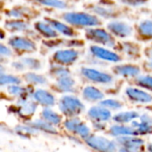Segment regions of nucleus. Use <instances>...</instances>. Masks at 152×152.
I'll use <instances>...</instances> for the list:
<instances>
[{
  "mask_svg": "<svg viewBox=\"0 0 152 152\" xmlns=\"http://www.w3.org/2000/svg\"><path fill=\"white\" fill-rule=\"evenodd\" d=\"M63 20L71 25L79 27H96L101 24V20L96 16L86 12H66L63 14Z\"/></svg>",
  "mask_w": 152,
  "mask_h": 152,
  "instance_id": "1",
  "label": "nucleus"
},
{
  "mask_svg": "<svg viewBox=\"0 0 152 152\" xmlns=\"http://www.w3.org/2000/svg\"><path fill=\"white\" fill-rule=\"evenodd\" d=\"M60 110L67 117H77L85 110L84 104L74 95H64L59 102Z\"/></svg>",
  "mask_w": 152,
  "mask_h": 152,
  "instance_id": "2",
  "label": "nucleus"
},
{
  "mask_svg": "<svg viewBox=\"0 0 152 152\" xmlns=\"http://www.w3.org/2000/svg\"><path fill=\"white\" fill-rule=\"evenodd\" d=\"M86 142L90 148L101 151H115L118 150V146L117 142L110 141L102 136H96L91 134L86 139Z\"/></svg>",
  "mask_w": 152,
  "mask_h": 152,
  "instance_id": "3",
  "label": "nucleus"
},
{
  "mask_svg": "<svg viewBox=\"0 0 152 152\" xmlns=\"http://www.w3.org/2000/svg\"><path fill=\"white\" fill-rule=\"evenodd\" d=\"M86 37L88 40L107 45L108 47H114L116 45L111 34L102 28H88L86 31Z\"/></svg>",
  "mask_w": 152,
  "mask_h": 152,
  "instance_id": "4",
  "label": "nucleus"
},
{
  "mask_svg": "<svg viewBox=\"0 0 152 152\" xmlns=\"http://www.w3.org/2000/svg\"><path fill=\"white\" fill-rule=\"evenodd\" d=\"M64 126L69 132L78 135L82 139H86L90 135L89 127L77 117H72L64 122Z\"/></svg>",
  "mask_w": 152,
  "mask_h": 152,
  "instance_id": "5",
  "label": "nucleus"
},
{
  "mask_svg": "<svg viewBox=\"0 0 152 152\" xmlns=\"http://www.w3.org/2000/svg\"><path fill=\"white\" fill-rule=\"evenodd\" d=\"M118 145L121 148L119 151H141L143 147L144 142L143 140L135 137L134 135H125L118 136L116 140Z\"/></svg>",
  "mask_w": 152,
  "mask_h": 152,
  "instance_id": "6",
  "label": "nucleus"
},
{
  "mask_svg": "<svg viewBox=\"0 0 152 152\" xmlns=\"http://www.w3.org/2000/svg\"><path fill=\"white\" fill-rule=\"evenodd\" d=\"M81 74L88 80L94 83H97V84L108 85V84H111L113 81V78L110 74L97 70L95 69H90V68H86V67L82 68Z\"/></svg>",
  "mask_w": 152,
  "mask_h": 152,
  "instance_id": "7",
  "label": "nucleus"
},
{
  "mask_svg": "<svg viewBox=\"0 0 152 152\" xmlns=\"http://www.w3.org/2000/svg\"><path fill=\"white\" fill-rule=\"evenodd\" d=\"M37 110V104L31 101H28L27 98L19 99L16 106L14 107V113L20 118H28L32 116Z\"/></svg>",
  "mask_w": 152,
  "mask_h": 152,
  "instance_id": "8",
  "label": "nucleus"
},
{
  "mask_svg": "<svg viewBox=\"0 0 152 152\" xmlns=\"http://www.w3.org/2000/svg\"><path fill=\"white\" fill-rule=\"evenodd\" d=\"M90 53L94 57L102 61H110V62H118L121 61V58L118 53L103 47L93 45L90 47Z\"/></svg>",
  "mask_w": 152,
  "mask_h": 152,
  "instance_id": "9",
  "label": "nucleus"
},
{
  "mask_svg": "<svg viewBox=\"0 0 152 152\" xmlns=\"http://www.w3.org/2000/svg\"><path fill=\"white\" fill-rule=\"evenodd\" d=\"M8 43L12 48L20 52H33L37 49L33 41L22 37H12Z\"/></svg>",
  "mask_w": 152,
  "mask_h": 152,
  "instance_id": "10",
  "label": "nucleus"
},
{
  "mask_svg": "<svg viewBox=\"0 0 152 152\" xmlns=\"http://www.w3.org/2000/svg\"><path fill=\"white\" fill-rule=\"evenodd\" d=\"M78 58V52L73 49L59 50L54 53L53 60L61 65H69L75 62Z\"/></svg>",
  "mask_w": 152,
  "mask_h": 152,
  "instance_id": "11",
  "label": "nucleus"
},
{
  "mask_svg": "<svg viewBox=\"0 0 152 152\" xmlns=\"http://www.w3.org/2000/svg\"><path fill=\"white\" fill-rule=\"evenodd\" d=\"M108 29L117 37H126L132 35L133 28L130 25L121 21H112L108 24Z\"/></svg>",
  "mask_w": 152,
  "mask_h": 152,
  "instance_id": "12",
  "label": "nucleus"
},
{
  "mask_svg": "<svg viewBox=\"0 0 152 152\" xmlns=\"http://www.w3.org/2000/svg\"><path fill=\"white\" fill-rule=\"evenodd\" d=\"M126 96L134 102H138V103H150L152 102V96L141 90V89H137V88H134V87H128L126 90Z\"/></svg>",
  "mask_w": 152,
  "mask_h": 152,
  "instance_id": "13",
  "label": "nucleus"
},
{
  "mask_svg": "<svg viewBox=\"0 0 152 152\" xmlns=\"http://www.w3.org/2000/svg\"><path fill=\"white\" fill-rule=\"evenodd\" d=\"M132 126L136 129L138 134H148L152 133V117L144 114L140 116L139 121H133Z\"/></svg>",
  "mask_w": 152,
  "mask_h": 152,
  "instance_id": "14",
  "label": "nucleus"
},
{
  "mask_svg": "<svg viewBox=\"0 0 152 152\" xmlns=\"http://www.w3.org/2000/svg\"><path fill=\"white\" fill-rule=\"evenodd\" d=\"M88 117L94 121L105 122L111 118V113L109 109L100 105L92 107L88 111Z\"/></svg>",
  "mask_w": 152,
  "mask_h": 152,
  "instance_id": "15",
  "label": "nucleus"
},
{
  "mask_svg": "<svg viewBox=\"0 0 152 152\" xmlns=\"http://www.w3.org/2000/svg\"><path fill=\"white\" fill-rule=\"evenodd\" d=\"M32 95L34 100L41 105L48 107V106H53L55 103V99L53 95L46 90L37 89L32 94Z\"/></svg>",
  "mask_w": 152,
  "mask_h": 152,
  "instance_id": "16",
  "label": "nucleus"
},
{
  "mask_svg": "<svg viewBox=\"0 0 152 152\" xmlns=\"http://www.w3.org/2000/svg\"><path fill=\"white\" fill-rule=\"evenodd\" d=\"M113 71L119 76L126 77H134L139 76L141 69L138 66L134 65H118L113 69Z\"/></svg>",
  "mask_w": 152,
  "mask_h": 152,
  "instance_id": "17",
  "label": "nucleus"
},
{
  "mask_svg": "<svg viewBox=\"0 0 152 152\" xmlns=\"http://www.w3.org/2000/svg\"><path fill=\"white\" fill-rule=\"evenodd\" d=\"M74 86H75L74 79L70 77V75H68V76H64L61 77H58L55 86L59 92L69 93L73 91Z\"/></svg>",
  "mask_w": 152,
  "mask_h": 152,
  "instance_id": "18",
  "label": "nucleus"
},
{
  "mask_svg": "<svg viewBox=\"0 0 152 152\" xmlns=\"http://www.w3.org/2000/svg\"><path fill=\"white\" fill-rule=\"evenodd\" d=\"M110 134L112 136H125V135H138L136 129L134 126H126L123 125H115L110 128Z\"/></svg>",
  "mask_w": 152,
  "mask_h": 152,
  "instance_id": "19",
  "label": "nucleus"
},
{
  "mask_svg": "<svg viewBox=\"0 0 152 152\" xmlns=\"http://www.w3.org/2000/svg\"><path fill=\"white\" fill-rule=\"evenodd\" d=\"M35 28L46 38H53L57 37V31L47 21H37L35 23Z\"/></svg>",
  "mask_w": 152,
  "mask_h": 152,
  "instance_id": "20",
  "label": "nucleus"
},
{
  "mask_svg": "<svg viewBox=\"0 0 152 152\" xmlns=\"http://www.w3.org/2000/svg\"><path fill=\"white\" fill-rule=\"evenodd\" d=\"M45 20L47 21L56 31L60 32L61 34H62L66 37H74L75 36L74 30L68 25H66L59 20H56L53 19H49V18H45Z\"/></svg>",
  "mask_w": 152,
  "mask_h": 152,
  "instance_id": "21",
  "label": "nucleus"
},
{
  "mask_svg": "<svg viewBox=\"0 0 152 152\" xmlns=\"http://www.w3.org/2000/svg\"><path fill=\"white\" fill-rule=\"evenodd\" d=\"M28 124L30 125L31 126H33L37 131H42V132L51 134H57V130L55 129L54 126L52 125L51 123L47 122L45 119H37V120L29 122Z\"/></svg>",
  "mask_w": 152,
  "mask_h": 152,
  "instance_id": "22",
  "label": "nucleus"
},
{
  "mask_svg": "<svg viewBox=\"0 0 152 152\" xmlns=\"http://www.w3.org/2000/svg\"><path fill=\"white\" fill-rule=\"evenodd\" d=\"M83 98L88 102H97L102 101L104 97V94L97 88L94 86H86L82 93Z\"/></svg>",
  "mask_w": 152,
  "mask_h": 152,
  "instance_id": "23",
  "label": "nucleus"
},
{
  "mask_svg": "<svg viewBox=\"0 0 152 152\" xmlns=\"http://www.w3.org/2000/svg\"><path fill=\"white\" fill-rule=\"evenodd\" d=\"M140 118V115L136 111H126V112H120L113 117V119L115 122L119 124H125L133 122L134 120H136Z\"/></svg>",
  "mask_w": 152,
  "mask_h": 152,
  "instance_id": "24",
  "label": "nucleus"
},
{
  "mask_svg": "<svg viewBox=\"0 0 152 152\" xmlns=\"http://www.w3.org/2000/svg\"><path fill=\"white\" fill-rule=\"evenodd\" d=\"M120 49L131 58H137L140 55V48L138 45L132 42H124L120 45Z\"/></svg>",
  "mask_w": 152,
  "mask_h": 152,
  "instance_id": "25",
  "label": "nucleus"
},
{
  "mask_svg": "<svg viewBox=\"0 0 152 152\" xmlns=\"http://www.w3.org/2000/svg\"><path fill=\"white\" fill-rule=\"evenodd\" d=\"M4 27L6 29L12 31V32H16V31H25L28 28V25L21 20H6Z\"/></svg>",
  "mask_w": 152,
  "mask_h": 152,
  "instance_id": "26",
  "label": "nucleus"
},
{
  "mask_svg": "<svg viewBox=\"0 0 152 152\" xmlns=\"http://www.w3.org/2000/svg\"><path fill=\"white\" fill-rule=\"evenodd\" d=\"M7 92L11 95L16 96L19 99H20V98H27L29 94H31L32 91H29L28 88L19 86L18 85H11L7 87Z\"/></svg>",
  "mask_w": 152,
  "mask_h": 152,
  "instance_id": "27",
  "label": "nucleus"
},
{
  "mask_svg": "<svg viewBox=\"0 0 152 152\" xmlns=\"http://www.w3.org/2000/svg\"><path fill=\"white\" fill-rule=\"evenodd\" d=\"M41 115H42L43 119L46 120L47 122L51 123L53 126H58L61 122V118L60 117V115H58L55 111H53L51 109H48V108L45 109L42 111Z\"/></svg>",
  "mask_w": 152,
  "mask_h": 152,
  "instance_id": "28",
  "label": "nucleus"
},
{
  "mask_svg": "<svg viewBox=\"0 0 152 152\" xmlns=\"http://www.w3.org/2000/svg\"><path fill=\"white\" fill-rule=\"evenodd\" d=\"M138 33L141 37L152 38V20H146L142 21L138 26Z\"/></svg>",
  "mask_w": 152,
  "mask_h": 152,
  "instance_id": "29",
  "label": "nucleus"
},
{
  "mask_svg": "<svg viewBox=\"0 0 152 152\" xmlns=\"http://www.w3.org/2000/svg\"><path fill=\"white\" fill-rule=\"evenodd\" d=\"M93 11L96 14H98L103 18H106V19H112L118 15L117 12L114 9H111L109 7H104V6H100V5L94 6Z\"/></svg>",
  "mask_w": 152,
  "mask_h": 152,
  "instance_id": "30",
  "label": "nucleus"
},
{
  "mask_svg": "<svg viewBox=\"0 0 152 152\" xmlns=\"http://www.w3.org/2000/svg\"><path fill=\"white\" fill-rule=\"evenodd\" d=\"M24 79L29 83V84H33V85H45L47 84V79L45 78V77L39 75V74H36V73H27L24 75Z\"/></svg>",
  "mask_w": 152,
  "mask_h": 152,
  "instance_id": "31",
  "label": "nucleus"
},
{
  "mask_svg": "<svg viewBox=\"0 0 152 152\" xmlns=\"http://www.w3.org/2000/svg\"><path fill=\"white\" fill-rule=\"evenodd\" d=\"M50 72L52 73L53 76L58 77H61L64 76H68L70 74L69 70L64 67V65L61 64H55V65H52L50 68Z\"/></svg>",
  "mask_w": 152,
  "mask_h": 152,
  "instance_id": "32",
  "label": "nucleus"
},
{
  "mask_svg": "<svg viewBox=\"0 0 152 152\" xmlns=\"http://www.w3.org/2000/svg\"><path fill=\"white\" fill-rule=\"evenodd\" d=\"M36 129L31 126L30 125H26V126H17L15 127V132L19 135L22 137H29L30 135L34 134L36 133Z\"/></svg>",
  "mask_w": 152,
  "mask_h": 152,
  "instance_id": "33",
  "label": "nucleus"
},
{
  "mask_svg": "<svg viewBox=\"0 0 152 152\" xmlns=\"http://www.w3.org/2000/svg\"><path fill=\"white\" fill-rule=\"evenodd\" d=\"M34 1L37 2L40 4L49 7L58 8V9H64L67 7V4L62 0H34Z\"/></svg>",
  "mask_w": 152,
  "mask_h": 152,
  "instance_id": "34",
  "label": "nucleus"
},
{
  "mask_svg": "<svg viewBox=\"0 0 152 152\" xmlns=\"http://www.w3.org/2000/svg\"><path fill=\"white\" fill-rule=\"evenodd\" d=\"M0 84L1 86H4V85H19L20 84V79L15 76L12 75H9V74H4V73H1V77H0Z\"/></svg>",
  "mask_w": 152,
  "mask_h": 152,
  "instance_id": "35",
  "label": "nucleus"
},
{
  "mask_svg": "<svg viewBox=\"0 0 152 152\" xmlns=\"http://www.w3.org/2000/svg\"><path fill=\"white\" fill-rule=\"evenodd\" d=\"M29 9L26 7H17L14 9L10 10L9 12H6V14L10 17L13 18H21V17H26L28 14H29Z\"/></svg>",
  "mask_w": 152,
  "mask_h": 152,
  "instance_id": "36",
  "label": "nucleus"
},
{
  "mask_svg": "<svg viewBox=\"0 0 152 152\" xmlns=\"http://www.w3.org/2000/svg\"><path fill=\"white\" fill-rule=\"evenodd\" d=\"M21 61H22L23 65L25 66V68H28L32 70H37V69H40V68H41V62L37 59L23 58L21 60Z\"/></svg>",
  "mask_w": 152,
  "mask_h": 152,
  "instance_id": "37",
  "label": "nucleus"
},
{
  "mask_svg": "<svg viewBox=\"0 0 152 152\" xmlns=\"http://www.w3.org/2000/svg\"><path fill=\"white\" fill-rule=\"evenodd\" d=\"M136 84L142 88L152 91V76H140L136 79Z\"/></svg>",
  "mask_w": 152,
  "mask_h": 152,
  "instance_id": "38",
  "label": "nucleus"
},
{
  "mask_svg": "<svg viewBox=\"0 0 152 152\" xmlns=\"http://www.w3.org/2000/svg\"><path fill=\"white\" fill-rule=\"evenodd\" d=\"M100 105L103 106L109 110H119L122 108V104L121 102H119L117 100H113V99H108V100H104V101H101L100 102Z\"/></svg>",
  "mask_w": 152,
  "mask_h": 152,
  "instance_id": "39",
  "label": "nucleus"
},
{
  "mask_svg": "<svg viewBox=\"0 0 152 152\" xmlns=\"http://www.w3.org/2000/svg\"><path fill=\"white\" fill-rule=\"evenodd\" d=\"M120 1L123 4L130 5V6H140V5L146 4L148 0H120Z\"/></svg>",
  "mask_w": 152,
  "mask_h": 152,
  "instance_id": "40",
  "label": "nucleus"
},
{
  "mask_svg": "<svg viewBox=\"0 0 152 152\" xmlns=\"http://www.w3.org/2000/svg\"><path fill=\"white\" fill-rule=\"evenodd\" d=\"M146 56L148 58V61L146 62V67L152 71V48H148L145 51Z\"/></svg>",
  "mask_w": 152,
  "mask_h": 152,
  "instance_id": "41",
  "label": "nucleus"
},
{
  "mask_svg": "<svg viewBox=\"0 0 152 152\" xmlns=\"http://www.w3.org/2000/svg\"><path fill=\"white\" fill-rule=\"evenodd\" d=\"M0 53L2 56H11L12 55L11 50L7 46H5L4 45H0Z\"/></svg>",
  "mask_w": 152,
  "mask_h": 152,
  "instance_id": "42",
  "label": "nucleus"
},
{
  "mask_svg": "<svg viewBox=\"0 0 152 152\" xmlns=\"http://www.w3.org/2000/svg\"><path fill=\"white\" fill-rule=\"evenodd\" d=\"M12 67H13L14 69H16L17 70H22V69H25V66L23 65V63H22V61H21L12 62Z\"/></svg>",
  "mask_w": 152,
  "mask_h": 152,
  "instance_id": "43",
  "label": "nucleus"
},
{
  "mask_svg": "<svg viewBox=\"0 0 152 152\" xmlns=\"http://www.w3.org/2000/svg\"><path fill=\"white\" fill-rule=\"evenodd\" d=\"M94 127L98 130H103L105 128V125L102 123V122H98V121H94Z\"/></svg>",
  "mask_w": 152,
  "mask_h": 152,
  "instance_id": "44",
  "label": "nucleus"
},
{
  "mask_svg": "<svg viewBox=\"0 0 152 152\" xmlns=\"http://www.w3.org/2000/svg\"><path fill=\"white\" fill-rule=\"evenodd\" d=\"M148 150H149L150 151H152V143H150V144L148 145Z\"/></svg>",
  "mask_w": 152,
  "mask_h": 152,
  "instance_id": "45",
  "label": "nucleus"
}]
</instances>
